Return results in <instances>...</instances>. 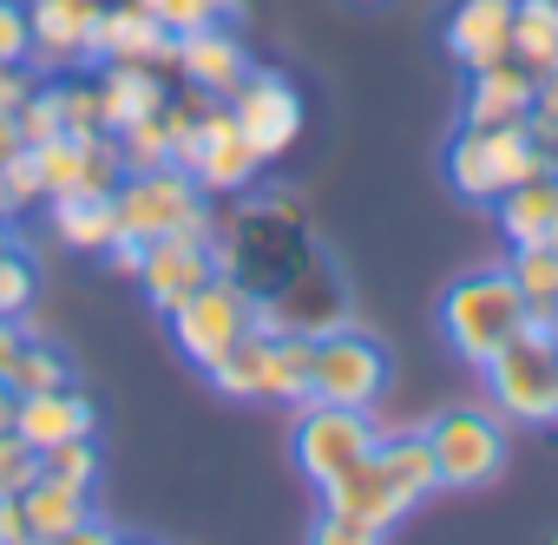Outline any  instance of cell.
Returning <instances> with one entry per match:
<instances>
[{
    "instance_id": "30",
    "label": "cell",
    "mask_w": 558,
    "mask_h": 545,
    "mask_svg": "<svg viewBox=\"0 0 558 545\" xmlns=\"http://www.w3.org/2000/svg\"><path fill=\"white\" fill-rule=\"evenodd\" d=\"M27 210H47V184H40V165H34V152L21 145L8 165H0V217H8V223H21Z\"/></svg>"
},
{
    "instance_id": "39",
    "label": "cell",
    "mask_w": 558,
    "mask_h": 545,
    "mask_svg": "<svg viewBox=\"0 0 558 545\" xmlns=\"http://www.w3.org/2000/svg\"><path fill=\"white\" fill-rule=\"evenodd\" d=\"M138 8H145L151 21H165V34H197V27L217 21L210 0H138Z\"/></svg>"
},
{
    "instance_id": "32",
    "label": "cell",
    "mask_w": 558,
    "mask_h": 545,
    "mask_svg": "<svg viewBox=\"0 0 558 545\" xmlns=\"http://www.w3.org/2000/svg\"><path fill=\"white\" fill-rule=\"evenodd\" d=\"M60 132H66V106H60V73H53V80H34V93L21 106V138L27 145H47Z\"/></svg>"
},
{
    "instance_id": "4",
    "label": "cell",
    "mask_w": 558,
    "mask_h": 545,
    "mask_svg": "<svg viewBox=\"0 0 558 545\" xmlns=\"http://www.w3.org/2000/svg\"><path fill=\"white\" fill-rule=\"evenodd\" d=\"M486 382V408L506 427H558V342L545 336V323L525 316V329L480 368Z\"/></svg>"
},
{
    "instance_id": "37",
    "label": "cell",
    "mask_w": 558,
    "mask_h": 545,
    "mask_svg": "<svg viewBox=\"0 0 558 545\" xmlns=\"http://www.w3.org/2000/svg\"><path fill=\"white\" fill-rule=\"evenodd\" d=\"M34 480H40V453H34L21 434H8V440H0V493H8V499H21Z\"/></svg>"
},
{
    "instance_id": "24",
    "label": "cell",
    "mask_w": 558,
    "mask_h": 545,
    "mask_svg": "<svg viewBox=\"0 0 558 545\" xmlns=\"http://www.w3.org/2000/svg\"><path fill=\"white\" fill-rule=\"evenodd\" d=\"M375 460L408 486V499H414V506L440 493V467H434L427 427H395V434H381V440H375Z\"/></svg>"
},
{
    "instance_id": "43",
    "label": "cell",
    "mask_w": 558,
    "mask_h": 545,
    "mask_svg": "<svg viewBox=\"0 0 558 545\" xmlns=\"http://www.w3.org/2000/svg\"><path fill=\"white\" fill-rule=\"evenodd\" d=\"M0 545H34V532L21 519V499H8V493H0Z\"/></svg>"
},
{
    "instance_id": "21",
    "label": "cell",
    "mask_w": 558,
    "mask_h": 545,
    "mask_svg": "<svg viewBox=\"0 0 558 545\" xmlns=\"http://www.w3.org/2000/svg\"><path fill=\"white\" fill-rule=\"evenodd\" d=\"M506 243H558V165L532 171L525 184H512L499 204H493Z\"/></svg>"
},
{
    "instance_id": "40",
    "label": "cell",
    "mask_w": 558,
    "mask_h": 545,
    "mask_svg": "<svg viewBox=\"0 0 558 545\" xmlns=\"http://www.w3.org/2000/svg\"><path fill=\"white\" fill-rule=\"evenodd\" d=\"M34 342V329H27V316H0V382L14 375V362H21V349Z\"/></svg>"
},
{
    "instance_id": "36",
    "label": "cell",
    "mask_w": 558,
    "mask_h": 545,
    "mask_svg": "<svg viewBox=\"0 0 558 545\" xmlns=\"http://www.w3.org/2000/svg\"><path fill=\"white\" fill-rule=\"evenodd\" d=\"M0 66H34V27H27V0H0Z\"/></svg>"
},
{
    "instance_id": "12",
    "label": "cell",
    "mask_w": 558,
    "mask_h": 545,
    "mask_svg": "<svg viewBox=\"0 0 558 545\" xmlns=\"http://www.w3.org/2000/svg\"><path fill=\"white\" fill-rule=\"evenodd\" d=\"M106 0H27L34 66L40 73H93V34Z\"/></svg>"
},
{
    "instance_id": "33",
    "label": "cell",
    "mask_w": 558,
    "mask_h": 545,
    "mask_svg": "<svg viewBox=\"0 0 558 545\" xmlns=\"http://www.w3.org/2000/svg\"><path fill=\"white\" fill-rule=\"evenodd\" d=\"M34 93V66H0V165H8L27 138H21V106Z\"/></svg>"
},
{
    "instance_id": "7",
    "label": "cell",
    "mask_w": 558,
    "mask_h": 545,
    "mask_svg": "<svg viewBox=\"0 0 558 545\" xmlns=\"http://www.w3.org/2000/svg\"><path fill=\"white\" fill-rule=\"evenodd\" d=\"M381 440L375 408H336V401H296L290 421V460L296 473L323 493L329 480H342L355 460H368V447Z\"/></svg>"
},
{
    "instance_id": "10",
    "label": "cell",
    "mask_w": 558,
    "mask_h": 545,
    "mask_svg": "<svg viewBox=\"0 0 558 545\" xmlns=\"http://www.w3.org/2000/svg\"><path fill=\"white\" fill-rule=\"evenodd\" d=\"M184 171H191L210 197H243V191L263 178V158L250 152V138H243V125L230 119V106H223V99H210V106H204Z\"/></svg>"
},
{
    "instance_id": "17",
    "label": "cell",
    "mask_w": 558,
    "mask_h": 545,
    "mask_svg": "<svg viewBox=\"0 0 558 545\" xmlns=\"http://www.w3.org/2000/svg\"><path fill=\"white\" fill-rule=\"evenodd\" d=\"M323 506H329V512H342V519H362V525H375V532H395V525L414 512L408 486L375 460V447H368V460H355L342 480H329V486H323Z\"/></svg>"
},
{
    "instance_id": "28",
    "label": "cell",
    "mask_w": 558,
    "mask_h": 545,
    "mask_svg": "<svg viewBox=\"0 0 558 545\" xmlns=\"http://www.w3.org/2000/svg\"><path fill=\"white\" fill-rule=\"evenodd\" d=\"M269 336L276 329H250L217 368H210V388L223 395V401H263V362H269Z\"/></svg>"
},
{
    "instance_id": "45",
    "label": "cell",
    "mask_w": 558,
    "mask_h": 545,
    "mask_svg": "<svg viewBox=\"0 0 558 545\" xmlns=\"http://www.w3.org/2000/svg\"><path fill=\"white\" fill-rule=\"evenodd\" d=\"M8 250H21V230H14L8 217H0V256H8Z\"/></svg>"
},
{
    "instance_id": "50",
    "label": "cell",
    "mask_w": 558,
    "mask_h": 545,
    "mask_svg": "<svg viewBox=\"0 0 558 545\" xmlns=\"http://www.w3.org/2000/svg\"><path fill=\"white\" fill-rule=\"evenodd\" d=\"M551 165H558V158H551Z\"/></svg>"
},
{
    "instance_id": "15",
    "label": "cell",
    "mask_w": 558,
    "mask_h": 545,
    "mask_svg": "<svg viewBox=\"0 0 558 545\" xmlns=\"http://www.w3.org/2000/svg\"><path fill=\"white\" fill-rule=\"evenodd\" d=\"M512 8H519V0H453L447 27H440L447 60L460 73H480V66L512 60Z\"/></svg>"
},
{
    "instance_id": "41",
    "label": "cell",
    "mask_w": 558,
    "mask_h": 545,
    "mask_svg": "<svg viewBox=\"0 0 558 545\" xmlns=\"http://www.w3.org/2000/svg\"><path fill=\"white\" fill-rule=\"evenodd\" d=\"M99 256H106V269H119L125 283H138V263H145V243H132V237H112V243H106Z\"/></svg>"
},
{
    "instance_id": "35",
    "label": "cell",
    "mask_w": 558,
    "mask_h": 545,
    "mask_svg": "<svg viewBox=\"0 0 558 545\" xmlns=\"http://www.w3.org/2000/svg\"><path fill=\"white\" fill-rule=\"evenodd\" d=\"M525 132L545 145V158H558V66L538 73V86H532V112H525Z\"/></svg>"
},
{
    "instance_id": "44",
    "label": "cell",
    "mask_w": 558,
    "mask_h": 545,
    "mask_svg": "<svg viewBox=\"0 0 558 545\" xmlns=\"http://www.w3.org/2000/svg\"><path fill=\"white\" fill-rule=\"evenodd\" d=\"M14 408H21V395H14L8 382H0V440H8V434H14Z\"/></svg>"
},
{
    "instance_id": "38",
    "label": "cell",
    "mask_w": 558,
    "mask_h": 545,
    "mask_svg": "<svg viewBox=\"0 0 558 545\" xmlns=\"http://www.w3.org/2000/svg\"><path fill=\"white\" fill-rule=\"evenodd\" d=\"M303 545H388V532H375V525H362V519H342V512H329V506H323Z\"/></svg>"
},
{
    "instance_id": "6",
    "label": "cell",
    "mask_w": 558,
    "mask_h": 545,
    "mask_svg": "<svg viewBox=\"0 0 558 545\" xmlns=\"http://www.w3.org/2000/svg\"><path fill=\"white\" fill-rule=\"evenodd\" d=\"M171 342H178V355L197 368V375H210L250 329H256V290L243 283V277H210L197 296H184L171 316Z\"/></svg>"
},
{
    "instance_id": "19",
    "label": "cell",
    "mask_w": 558,
    "mask_h": 545,
    "mask_svg": "<svg viewBox=\"0 0 558 545\" xmlns=\"http://www.w3.org/2000/svg\"><path fill=\"white\" fill-rule=\"evenodd\" d=\"M99 427V408L66 382V388H47V395H21V408H14V434L34 447V453H47V447H60V440H86Z\"/></svg>"
},
{
    "instance_id": "8",
    "label": "cell",
    "mask_w": 558,
    "mask_h": 545,
    "mask_svg": "<svg viewBox=\"0 0 558 545\" xmlns=\"http://www.w3.org/2000/svg\"><path fill=\"white\" fill-rule=\"evenodd\" d=\"M388 349L355 329V323H336L316 336V362H310V401H336V408H381L388 395Z\"/></svg>"
},
{
    "instance_id": "25",
    "label": "cell",
    "mask_w": 558,
    "mask_h": 545,
    "mask_svg": "<svg viewBox=\"0 0 558 545\" xmlns=\"http://www.w3.org/2000/svg\"><path fill=\"white\" fill-rule=\"evenodd\" d=\"M21 519H27V532L34 538H60V532H73V525H86L93 519V493H80V486H60V480H34L27 493H21Z\"/></svg>"
},
{
    "instance_id": "27",
    "label": "cell",
    "mask_w": 558,
    "mask_h": 545,
    "mask_svg": "<svg viewBox=\"0 0 558 545\" xmlns=\"http://www.w3.org/2000/svg\"><path fill=\"white\" fill-rule=\"evenodd\" d=\"M506 277L519 283L532 316L558 310V243H512L506 250Z\"/></svg>"
},
{
    "instance_id": "48",
    "label": "cell",
    "mask_w": 558,
    "mask_h": 545,
    "mask_svg": "<svg viewBox=\"0 0 558 545\" xmlns=\"http://www.w3.org/2000/svg\"><path fill=\"white\" fill-rule=\"evenodd\" d=\"M349 8H381V0H349Z\"/></svg>"
},
{
    "instance_id": "11",
    "label": "cell",
    "mask_w": 558,
    "mask_h": 545,
    "mask_svg": "<svg viewBox=\"0 0 558 545\" xmlns=\"http://www.w3.org/2000/svg\"><path fill=\"white\" fill-rule=\"evenodd\" d=\"M210 277H230L217 263V230L210 237H158L145 243V263H138V290L158 316H171L184 296H197Z\"/></svg>"
},
{
    "instance_id": "42",
    "label": "cell",
    "mask_w": 558,
    "mask_h": 545,
    "mask_svg": "<svg viewBox=\"0 0 558 545\" xmlns=\"http://www.w3.org/2000/svg\"><path fill=\"white\" fill-rule=\"evenodd\" d=\"M34 545H119V532L99 525V519H86V525H73V532H60V538H34Z\"/></svg>"
},
{
    "instance_id": "3",
    "label": "cell",
    "mask_w": 558,
    "mask_h": 545,
    "mask_svg": "<svg viewBox=\"0 0 558 545\" xmlns=\"http://www.w3.org/2000/svg\"><path fill=\"white\" fill-rule=\"evenodd\" d=\"M545 145L525 132V125H453L447 152H440V171L453 184V197L466 204H499L512 184H525L532 171H545Z\"/></svg>"
},
{
    "instance_id": "14",
    "label": "cell",
    "mask_w": 558,
    "mask_h": 545,
    "mask_svg": "<svg viewBox=\"0 0 558 545\" xmlns=\"http://www.w3.org/2000/svg\"><path fill=\"white\" fill-rule=\"evenodd\" d=\"M250 47H243V34L230 27V21H210V27H197V34H178V53H171V73L191 86V93H204V99H230L243 80H250Z\"/></svg>"
},
{
    "instance_id": "31",
    "label": "cell",
    "mask_w": 558,
    "mask_h": 545,
    "mask_svg": "<svg viewBox=\"0 0 558 545\" xmlns=\"http://www.w3.org/2000/svg\"><path fill=\"white\" fill-rule=\"evenodd\" d=\"M40 473L60 480V486L93 493V486H99V447H93V434H86V440H60V447H47V453H40Z\"/></svg>"
},
{
    "instance_id": "5",
    "label": "cell",
    "mask_w": 558,
    "mask_h": 545,
    "mask_svg": "<svg viewBox=\"0 0 558 545\" xmlns=\"http://www.w3.org/2000/svg\"><path fill=\"white\" fill-rule=\"evenodd\" d=\"M427 447H434V467H440V493H480L506 473L512 427L486 401H460V408H440L427 421Z\"/></svg>"
},
{
    "instance_id": "22",
    "label": "cell",
    "mask_w": 558,
    "mask_h": 545,
    "mask_svg": "<svg viewBox=\"0 0 558 545\" xmlns=\"http://www.w3.org/2000/svg\"><path fill=\"white\" fill-rule=\"evenodd\" d=\"M47 223H53L60 250H80V256H99V250L119 237V210H112V191L47 197Z\"/></svg>"
},
{
    "instance_id": "13",
    "label": "cell",
    "mask_w": 558,
    "mask_h": 545,
    "mask_svg": "<svg viewBox=\"0 0 558 545\" xmlns=\"http://www.w3.org/2000/svg\"><path fill=\"white\" fill-rule=\"evenodd\" d=\"M27 152H34V165H40V184H47V197L112 191V184H119V171H125V158H119V138H112V132H93V138H80V132H60V138H47V145H27Z\"/></svg>"
},
{
    "instance_id": "49",
    "label": "cell",
    "mask_w": 558,
    "mask_h": 545,
    "mask_svg": "<svg viewBox=\"0 0 558 545\" xmlns=\"http://www.w3.org/2000/svg\"><path fill=\"white\" fill-rule=\"evenodd\" d=\"M119 545H138V538H119Z\"/></svg>"
},
{
    "instance_id": "34",
    "label": "cell",
    "mask_w": 558,
    "mask_h": 545,
    "mask_svg": "<svg viewBox=\"0 0 558 545\" xmlns=\"http://www.w3.org/2000/svg\"><path fill=\"white\" fill-rule=\"evenodd\" d=\"M34 296H40V269H34V256L21 243V250L0 256V316H27Z\"/></svg>"
},
{
    "instance_id": "18",
    "label": "cell",
    "mask_w": 558,
    "mask_h": 545,
    "mask_svg": "<svg viewBox=\"0 0 558 545\" xmlns=\"http://www.w3.org/2000/svg\"><path fill=\"white\" fill-rule=\"evenodd\" d=\"M532 86H538V73H525L519 60L466 73V86H460V125H525Z\"/></svg>"
},
{
    "instance_id": "9",
    "label": "cell",
    "mask_w": 558,
    "mask_h": 545,
    "mask_svg": "<svg viewBox=\"0 0 558 545\" xmlns=\"http://www.w3.org/2000/svg\"><path fill=\"white\" fill-rule=\"evenodd\" d=\"M223 106H230V119L243 125V138H250V152H256L263 165L290 158L296 138H303V125H310V106H303L296 80H290V73H263V66H250V80H243Z\"/></svg>"
},
{
    "instance_id": "46",
    "label": "cell",
    "mask_w": 558,
    "mask_h": 545,
    "mask_svg": "<svg viewBox=\"0 0 558 545\" xmlns=\"http://www.w3.org/2000/svg\"><path fill=\"white\" fill-rule=\"evenodd\" d=\"M217 8V21H243V0H210Z\"/></svg>"
},
{
    "instance_id": "26",
    "label": "cell",
    "mask_w": 558,
    "mask_h": 545,
    "mask_svg": "<svg viewBox=\"0 0 558 545\" xmlns=\"http://www.w3.org/2000/svg\"><path fill=\"white\" fill-rule=\"evenodd\" d=\"M512 60L525 73L558 66V0H519L512 8Z\"/></svg>"
},
{
    "instance_id": "29",
    "label": "cell",
    "mask_w": 558,
    "mask_h": 545,
    "mask_svg": "<svg viewBox=\"0 0 558 545\" xmlns=\"http://www.w3.org/2000/svg\"><path fill=\"white\" fill-rule=\"evenodd\" d=\"M66 382H73V362H66L60 342H47V336H34V342L21 349L14 375H8L14 395H47V388H66Z\"/></svg>"
},
{
    "instance_id": "23",
    "label": "cell",
    "mask_w": 558,
    "mask_h": 545,
    "mask_svg": "<svg viewBox=\"0 0 558 545\" xmlns=\"http://www.w3.org/2000/svg\"><path fill=\"white\" fill-rule=\"evenodd\" d=\"M310 362H316V336L303 329H276L269 336V362H263V401H310Z\"/></svg>"
},
{
    "instance_id": "20",
    "label": "cell",
    "mask_w": 558,
    "mask_h": 545,
    "mask_svg": "<svg viewBox=\"0 0 558 545\" xmlns=\"http://www.w3.org/2000/svg\"><path fill=\"white\" fill-rule=\"evenodd\" d=\"M93 86H99V112H106L112 138L132 132V125H145V119H158L165 99H171V86H165L158 66H93Z\"/></svg>"
},
{
    "instance_id": "16",
    "label": "cell",
    "mask_w": 558,
    "mask_h": 545,
    "mask_svg": "<svg viewBox=\"0 0 558 545\" xmlns=\"http://www.w3.org/2000/svg\"><path fill=\"white\" fill-rule=\"evenodd\" d=\"M178 34H165V21H151L138 0H106L99 34H93V66H171Z\"/></svg>"
},
{
    "instance_id": "1",
    "label": "cell",
    "mask_w": 558,
    "mask_h": 545,
    "mask_svg": "<svg viewBox=\"0 0 558 545\" xmlns=\"http://www.w3.org/2000/svg\"><path fill=\"white\" fill-rule=\"evenodd\" d=\"M525 296H519V283L506 277V263H493V269H466V277H453L447 290H440V303H434V323H440V342L480 375L519 329H525Z\"/></svg>"
},
{
    "instance_id": "2",
    "label": "cell",
    "mask_w": 558,
    "mask_h": 545,
    "mask_svg": "<svg viewBox=\"0 0 558 545\" xmlns=\"http://www.w3.org/2000/svg\"><path fill=\"white\" fill-rule=\"evenodd\" d=\"M217 197L184 171V165H145V171H119L112 184V210H119V237L132 243H158V237H210L217 230Z\"/></svg>"
},
{
    "instance_id": "47",
    "label": "cell",
    "mask_w": 558,
    "mask_h": 545,
    "mask_svg": "<svg viewBox=\"0 0 558 545\" xmlns=\"http://www.w3.org/2000/svg\"><path fill=\"white\" fill-rule=\"evenodd\" d=\"M532 323H545V336L558 342V310H545V316H532Z\"/></svg>"
}]
</instances>
